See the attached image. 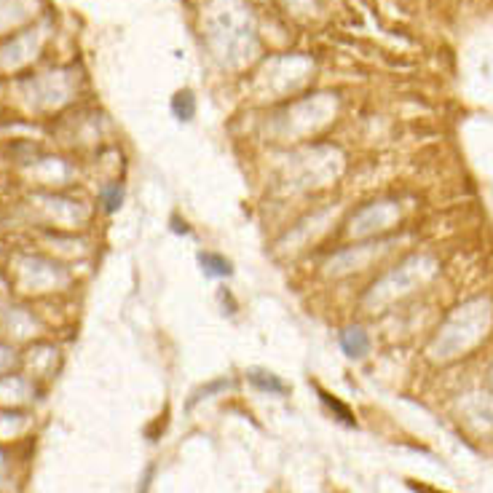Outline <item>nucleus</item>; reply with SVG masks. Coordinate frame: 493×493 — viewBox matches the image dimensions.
Here are the masks:
<instances>
[{
	"instance_id": "1",
	"label": "nucleus",
	"mask_w": 493,
	"mask_h": 493,
	"mask_svg": "<svg viewBox=\"0 0 493 493\" xmlns=\"http://www.w3.org/2000/svg\"><path fill=\"white\" fill-rule=\"evenodd\" d=\"M341 349H344L346 357H365L367 349H370V341H367V332L362 327H349L341 332Z\"/></svg>"
},
{
	"instance_id": "2",
	"label": "nucleus",
	"mask_w": 493,
	"mask_h": 493,
	"mask_svg": "<svg viewBox=\"0 0 493 493\" xmlns=\"http://www.w3.org/2000/svg\"><path fill=\"white\" fill-rule=\"evenodd\" d=\"M247 378H250L260 391H269V394H287V384H284L279 375L266 373V370H250Z\"/></svg>"
},
{
	"instance_id": "3",
	"label": "nucleus",
	"mask_w": 493,
	"mask_h": 493,
	"mask_svg": "<svg viewBox=\"0 0 493 493\" xmlns=\"http://www.w3.org/2000/svg\"><path fill=\"white\" fill-rule=\"evenodd\" d=\"M198 263L207 276H231L234 269H231V260H225L223 255H215V252H201L198 255Z\"/></svg>"
},
{
	"instance_id": "4",
	"label": "nucleus",
	"mask_w": 493,
	"mask_h": 493,
	"mask_svg": "<svg viewBox=\"0 0 493 493\" xmlns=\"http://www.w3.org/2000/svg\"><path fill=\"white\" fill-rule=\"evenodd\" d=\"M172 113L177 116L180 121H191L196 116V97L194 91H177L172 97Z\"/></svg>"
},
{
	"instance_id": "5",
	"label": "nucleus",
	"mask_w": 493,
	"mask_h": 493,
	"mask_svg": "<svg viewBox=\"0 0 493 493\" xmlns=\"http://www.w3.org/2000/svg\"><path fill=\"white\" fill-rule=\"evenodd\" d=\"M319 397H322V403L327 405V407L332 410V413H335V416H338V419L344 421L346 426H354V416H351V410H349L344 403H338L335 397H330L327 391H322V389H319Z\"/></svg>"
},
{
	"instance_id": "6",
	"label": "nucleus",
	"mask_w": 493,
	"mask_h": 493,
	"mask_svg": "<svg viewBox=\"0 0 493 493\" xmlns=\"http://www.w3.org/2000/svg\"><path fill=\"white\" fill-rule=\"evenodd\" d=\"M225 386H228V381H215V384L204 386L201 391H196V397L191 400V405H196L198 400H204V394H212V391H217V389H225Z\"/></svg>"
},
{
	"instance_id": "7",
	"label": "nucleus",
	"mask_w": 493,
	"mask_h": 493,
	"mask_svg": "<svg viewBox=\"0 0 493 493\" xmlns=\"http://www.w3.org/2000/svg\"><path fill=\"white\" fill-rule=\"evenodd\" d=\"M105 201H107V210H110V212L119 207V204H121V188H119V185H113V188L107 191Z\"/></svg>"
}]
</instances>
